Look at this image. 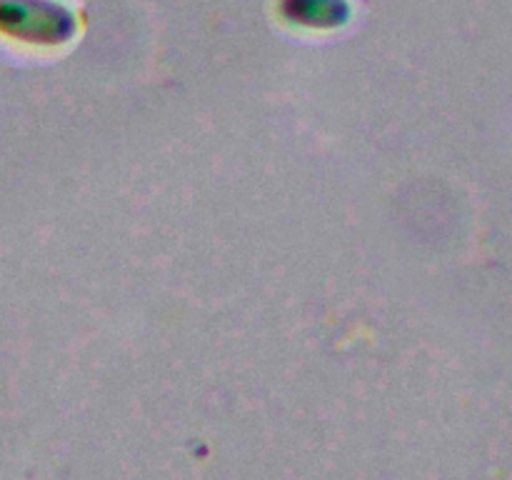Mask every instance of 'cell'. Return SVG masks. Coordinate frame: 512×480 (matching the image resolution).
<instances>
[{
    "label": "cell",
    "mask_w": 512,
    "mask_h": 480,
    "mask_svg": "<svg viewBox=\"0 0 512 480\" xmlns=\"http://www.w3.org/2000/svg\"><path fill=\"white\" fill-rule=\"evenodd\" d=\"M0 33L20 43H63L73 15L50 0H0Z\"/></svg>",
    "instance_id": "6da1fadb"
}]
</instances>
